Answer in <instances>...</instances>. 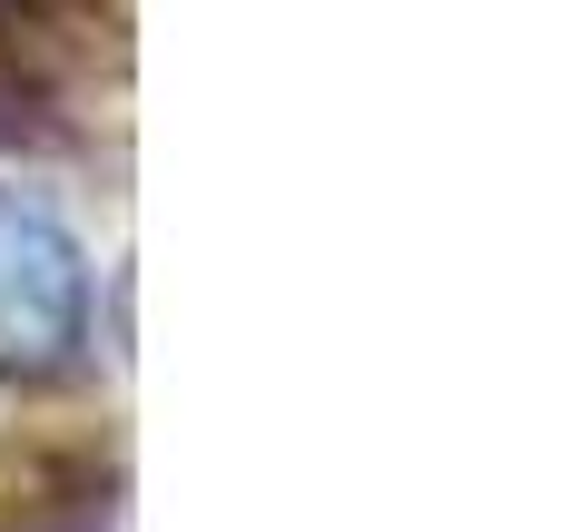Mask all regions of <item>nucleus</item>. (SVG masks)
<instances>
[{
  "label": "nucleus",
  "mask_w": 562,
  "mask_h": 532,
  "mask_svg": "<svg viewBox=\"0 0 562 532\" xmlns=\"http://www.w3.org/2000/svg\"><path fill=\"white\" fill-rule=\"evenodd\" d=\"M89 326L79 227L40 188H0V375H59Z\"/></svg>",
  "instance_id": "obj_1"
}]
</instances>
